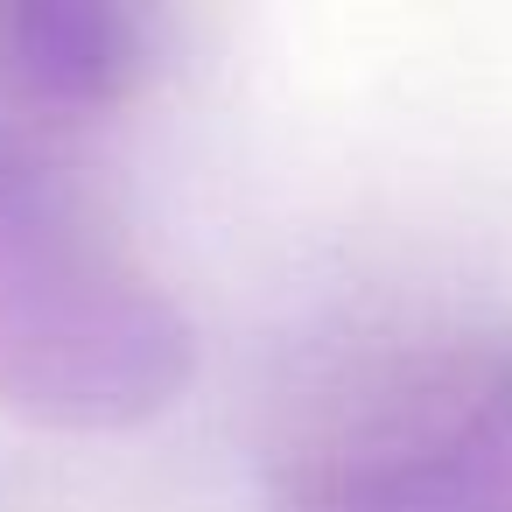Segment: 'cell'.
<instances>
[{"label": "cell", "mask_w": 512, "mask_h": 512, "mask_svg": "<svg viewBox=\"0 0 512 512\" xmlns=\"http://www.w3.org/2000/svg\"><path fill=\"white\" fill-rule=\"evenodd\" d=\"M190 372V316L99 190L50 141L0 127V414L113 435L176 407Z\"/></svg>", "instance_id": "1"}, {"label": "cell", "mask_w": 512, "mask_h": 512, "mask_svg": "<svg viewBox=\"0 0 512 512\" xmlns=\"http://www.w3.org/2000/svg\"><path fill=\"white\" fill-rule=\"evenodd\" d=\"M274 512H512V323L358 365L274 449Z\"/></svg>", "instance_id": "2"}, {"label": "cell", "mask_w": 512, "mask_h": 512, "mask_svg": "<svg viewBox=\"0 0 512 512\" xmlns=\"http://www.w3.org/2000/svg\"><path fill=\"white\" fill-rule=\"evenodd\" d=\"M155 78V22L120 0H8L0 92L22 113L85 120L127 106Z\"/></svg>", "instance_id": "3"}]
</instances>
